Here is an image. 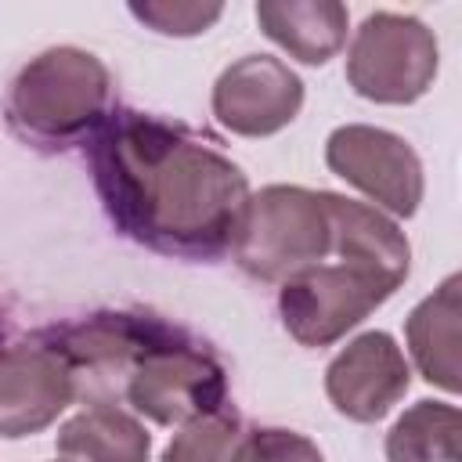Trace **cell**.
I'll list each match as a JSON object with an SVG mask.
<instances>
[{"label":"cell","mask_w":462,"mask_h":462,"mask_svg":"<svg viewBox=\"0 0 462 462\" xmlns=\"http://www.w3.org/2000/svg\"><path fill=\"white\" fill-rule=\"evenodd\" d=\"M76 401V379L61 350L40 332L22 343L0 346V437L22 440L51 422Z\"/></svg>","instance_id":"9c48e42d"},{"label":"cell","mask_w":462,"mask_h":462,"mask_svg":"<svg viewBox=\"0 0 462 462\" xmlns=\"http://www.w3.org/2000/svg\"><path fill=\"white\" fill-rule=\"evenodd\" d=\"M227 462H325L321 448L285 426H253L242 430Z\"/></svg>","instance_id":"ac0fdd59"},{"label":"cell","mask_w":462,"mask_h":462,"mask_svg":"<svg viewBox=\"0 0 462 462\" xmlns=\"http://www.w3.org/2000/svg\"><path fill=\"white\" fill-rule=\"evenodd\" d=\"M411 386V365L390 332L354 336L325 368L328 404L350 422L386 419Z\"/></svg>","instance_id":"8fae6325"},{"label":"cell","mask_w":462,"mask_h":462,"mask_svg":"<svg viewBox=\"0 0 462 462\" xmlns=\"http://www.w3.org/2000/svg\"><path fill=\"white\" fill-rule=\"evenodd\" d=\"M213 116L235 137H271L303 108V79L274 54H245L213 83Z\"/></svg>","instance_id":"30bf717a"},{"label":"cell","mask_w":462,"mask_h":462,"mask_svg":"<svg viewBox=\"0 0 462 462\" xmlns=\"http://www.w3.org/2000/svg\"><path fill=\"white\" fill-rule=\"evenodd\" d=\"M332 227L321 191L300 184H267L249 195L231 256L256 282H289L292 274L325 263Z\"/></svg>","instance_id":"3957f363"},{"label":"cell","mask_w":462,"mask_h":462,"mask_svg":"<svg viewBox=\"0 0 462 462\" xmlns=\"http://www.w3.org/2000/svg\"><path fill=\"white\" fill-rule=\"evenodd\" d=\"M54 448L65 462H148L152 433L119 404H87L61 422Z\"/></svg>","instance_id":"9a60e30c"},{"label":"cell","mask_w":462,"mask_h":462,"mask_svg":"<svg viewBox=\"0 0 462 462\" xmlns=\"http://www.w3.org/2000/svg\"><path fill=\"white\" fill-rule=\"evenodd\" d=\"M328 170L368 195L386 217H415L426 195V173L415 148L383 126L346 123L325 141Z\"/></svg>","instance_id":"ba28073f"},{"label":"cell","mask_w":462,"mask_h":462,"mask_svg":"<svg viewBox=\"0 0 462 462\" xmlns=\"http://www.w3.org/2000/svg\"><path fill=\"white\" fill-rule=\"evenodd\" d=\"M87 152L94 191L119 235L177 260L231 253L253 191L217 141L152 112L112 108Z\"/></svg>","instance_id":"6da1fadb"},{"label":"cell","mask_w":462,"mask_h":462,"mask_svg":"<svg viewBox=\"0 0 462 462\" xmlns=\"http://www.w3.org/2000/svg\"><path fill=\"white\" fill-rule=\"evenodd\" d=\"M173 325L141 310H97L90 318L47 328L43 336L61 350L76 379V401L123 404L126 379L141 354Z\"/></svg>","instance_id":"8992f818"},{"label":"cell","mask_w":462,"mask_h":462,"mask_svg":"<svg viewBox=\"0 0 462 462\" xmlns=\"http://www.w3.org/2000/svg\"><path fill=\"white\" fill-rule=\"evenodd\" d=\"M458 289L462 278L448 274L404 321V339L411 365L430 386H440L444 393H458Z\"/></svg>","instance_id":"5bb4252c"},{"label":"cell","mask_w":462,"mask_h":462,"mask_svg":"<svg viewBox=\"0 0 462 462\" xmlns=\"http://www.w3.org/2000/svg\"><path fill=\"white\" fill-rule=\"evenodd\" d=\"M123 404L155 426H184L227 408V372L206 343L173 325L134 365Z\"/></svg>","instance_id":"277c9868"},{"label":"cell","mask_w":462,"mask_h":462,"mask_svg":"<svg viewBox=\"0 0 462 462\" xmlns=\"http://www.w3.org/2000/svg\"><path fill=\"white\" fill-rule=\"evenodd\" d=\"M462 415L448 401H415L386 433V462H462Z\"/></svg>","instance_id":"2e32d148"},{"label":"cell","mask_w":462,"mask_h":462,"mask_svg":"<svg viewBox=\"0 0 462 462\" xmlns=\"http://www.w3.org/2000/svg\"><path fill=\"white\" fill-rule=\"evenodd\" d=\"M397 292L383 274L336 260L314 263L278 289V318L300 346H332Z\"/></svg>","instance_id":"52a82bcc"},{"label":"cell","mask_w":462,"mask_h":462,"mask_svg":"<svg viewBox=\"0 0 462 462\" xmlns=\"http://www.w3.org/2000/svg\"><path fill=\"white\" fill-rule=\"evenodd\" d=\"M242 430L245 426H242L238 411L227 404L213 415H202V419H191V422L177 426V433L162 448L159 462H227Z\"/></svg>","instance_id":"e0dca14e"},{"label":"cell","mask_w":462,"mask_h":462,"mask_svg":"<svg viewBox=\"0 0 462 462\" xmlns=\"http://www.w3.org/2000/svg\"><path fill=\"white\" fill-rule=\"evenodd\" d=\"M141 25L159 36H199L224 14V4H191V0H144L126 7Z\"/></svg>","instance_id":"d6986e66"},{"label":"cell","mask_w":462,"mask_h":462,"mask_svg":"<svg viewBox=\"0 0 462 462\" xmlns=\"http://www.w3.org/2000/svg\"><path fill=\"white\" fill-rule=\"evenodd\" d=\"M4 116L11 134L36 152L90 144L112 116V72L94 51L47 47L11 79Z\"/></svg>","instance_id":"7a4b0ae2"},{"label":"cell","mask_w":462,"mask_h":462,"mask_svg":"<svg viewBox=\"0 0 462 462\" xmlns=\"http://www.w3.org/2000/svg\"><path fill=\"white\" fill-rule=\"evenodd\" d=\"M437 69V36L415 14L375 11L354 29L346 51V83L365 101L411 105L433 87Z\"/></svg>","instance_id":"5b68a950"},{"label":"cell","mask_w":462,"mask_h":462,"mask_svg":"<svg viewBox=\"0 0 462 462\" xmlns=\"http://www.w3.org/2000/svg\"><path fill=\"white\" fill-rule=\"evenodd\" d=\"M321 202L328 213L336 260L368 267L401 289L411 267V245L397 227V220L368 202H354L336 191H321Z\"/></svg>","instance_id":"7c38bea8"},{"label":"cell","mask_w":462,"mask_h":462,"mask_svg":"<svg viewBox=\"0 0 462 462\" xmlns=\"http://www.w3.org/2000/svg\"><path fill=\"white\" fill-rule=\"evenodd\" d=\"M256 22L296 61L325 65L346 43L350 11L339 0H260Z\"/></svg>","instance_id":"4fadbf2b"}]
</instances>
